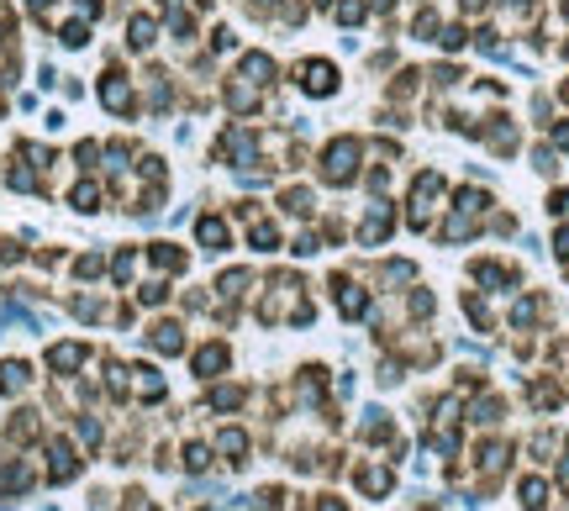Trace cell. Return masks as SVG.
Segmentation results:
<instances>
[{
	"mask_svg": "<svg viewBox=\"0 0 569 511\" xmlns=\"http://www.w3.org/2000/svg\"><path fill=\"white\" fill-rule=\"evenodd\" d=\"M354 153H358V143H348V137L327 148V179H332V185H343V179H348V169H354Z\"/></svg>",
	"mask_w": 569,
	"mask_h": 511,
	"instance_id": "6da1fadb",
	"label": "cell"
},
{
	"mask_svg": "<svg viewBox=\"0 0 569 511\" xmlns=\"http://www.w3.org/2000/svg\"><path fill=\"white\" fill-rule=\"evenodd\" d=\"M306 90H317V96H327L332 84H337V74H332V63H306Z\"/></svg>",
	"mask_w": 569,
	"mask_h": 511,
	"instance_id": "7a4b0ae2",
	"label": "cell"
},
{
	"mask_svg": "<svg viewBox=\"0 0 569 511\" xmlns=\"http://www.w3.org/2000/svg\"><path fill=\"white\" fill-rule=\"evenodd\" d=\"M74 469H79V459H74L69 443H53V480H69Z\"/></svg>",
	"mask_w": 569,
	"mask_h": 511,
	"instance_id": "3957f363",
	"label": "cell"
},
{
	"mask_svg": "<svg viewBox=\"0 0 569 511\" xmlns=\"http://www.w3.org/2000/svg\"><path fill=\"white\" fill-rule=\"evenodd\" d=\"M26 385V364H0V390L11 395V390H22Z\"/></svg>",
	"mask_w": 569,
	"mask_h": 511,
	"instance_id": "277c9868",
	"label": "cell"
},
{
	"mask_svg": "<svg viewBox=\"0 0 569 511\" xmlns=\"http://www.w3.org/2000/svg\"><path fill=\"white\" fill-rule=\"evenodd\" d=\"M222 364H227V348H201V353H195V369H201V374H216Z\"/></svg>",
	"mask_w": 569,
	"mask_h": 511,
	"instance_id": "5b68a950",
	"label": "cell"
},
{
	"mask_svg": "<svg viewBox=\"0 0 569 511\" xmlns=\"http://www.w3.org/2000/svg\"><path fill=\"white\" fill-rule=\"evenodd\" d=\"M84 358V348L79 343H63V348H53V369H74Z\"/></svg>",
	"mask_w": 569,
	"mask_h": 511,
	"instance_id": "8992f818",
	"label": "cell"
},
{
	"mask_svg": "<svg viewBox=\"0 0 569 511\" xmlns=\"http://www.w3.org/2000/svg\"><path fill=\"white\" fill-rule=\"evenodd\" d=\"M100 96H106V106H116V111H127V84H121L116 74H111V79H106V90H100Z\"/></svg>",
	"mask_w": 569,
	"mask_h": 511,
	"instance_id": "52a82bcc",
	"label": "cell"
},
{
	"mask_svg": "<svg viewBox=\"0 0 569 511\" xmlns=\"http://www.w3.org/2000/svg\"><path fill=\"white\" fill-rule=\"evenodd\" d=\"M222 453H227L232 464H243V453H248V443H243V432H227V438H222Z\"/></svg>",
	"mask_w": 569,
	"mask_h": 511,
	"instance_id": "ba28073f",
	"label": "cell"
},
{
	"mask_svg": "<svg viewBox=\"0 0 569 511\" xmlns=\"http://www.w3.org/2000/svg\"><path fill=\"white\" fill-rule=\"evenodd\" d=\"M201 243H206V248H222V243H227V227L222 222H201Z\"/></svg>",
	"mask_w": 569,
	"mask_h": 511,
	"instance_id": "9c48e42d",
	"label": "cell"
},
{
	"mask_svg": "<svg viewBox=\"0 0 569 511\" xmlns=\"http://www.w3.org/2000/svg\"><path fill=\"white\" fill-rule=\"evenodd\" d=\"M148 43H153V22L137 16V22H132V48H148Z\"/></svg>",
	"mask_w": 569,
	"mask_h": 511,
	"instance_id": "30bf717a",
	"label": "cell"
},
{
	"mask_svg": "<svg viewBox=\"0 0 569 511\" xmlns=\"http://www.w3.org/2000/svg\"><path fill=\"white\" fill-rule=\"evenodd\" d=\"M164 353H179V327H158V337H153Z\"/></svg>",
	"mask_w": 569,
	"mask_h": 511,
	"instance_id": "8fae6325",
	"label": "cell"
},
{
	"mask_svg": "<svg viewBox=\"0 0 569 511\" xmlns=\"http://www.w3.org/2000/svg\"><path fill=\"white\" fill-rule=\"evenodd\" d=\"M522 501H527V511H538V506H543V485L527 480V485H522Z\"/></svg>",
	"mask_w": 569,
	"mask_h": 511,
	"instance_id": "7c38bea8",
	"label": "cell"
},
{
	"mask_svg": "<svg viewBox=\"0 0 569 511\" xmlns=\"http://www.w3.org/2000/svg\"><path fill=\"white\" fill-rule=\"evenodd\" d=\"M95 201H100L95 185H79V190H74V206H79V211H95Z\"/></svg>",
	"mask_w": 569,
	"mask_h": 511,
	"instance_id": "4fadbf2b",
	"label": "cell"
},
{
	"mask_svg": "<svg viewBox=\"0 0 569 511\" xmlns=\"http://www.w3.org/2000/svg\"><path fill=\"white\" fill-rule=\"evenodd\" d=\"M185 464L190 469H206V448H185Z\"/></svg>",
	"mask_w": 569,
	"mask_h": 511,
	"instance_id": "5bb4252c",
	"label": "cell"
}]
</instances>
